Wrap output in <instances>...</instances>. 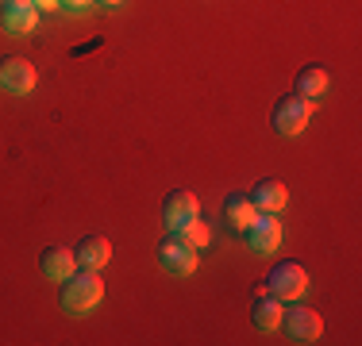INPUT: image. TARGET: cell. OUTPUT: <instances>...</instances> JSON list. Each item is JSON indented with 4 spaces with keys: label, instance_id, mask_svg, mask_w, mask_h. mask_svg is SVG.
<instances>
[{
    "label": "cell",
    "instance_id": "obj_5",
    "mask_svg": "<svg viewBox=\"0 0 362 346\" xmlns=\"http://www.w3.org/2000/svg\"><path fill=\"white\" fill-rule=\"evenodd\" d=\"M281 331L289 335V342H316L320 339V331H324V319L316 316L313 308H305V304H293L281 311Z\"/></svg>",
    "mask_w": 362,
    "mask_h": 346
},
{
    "label": "cell",
    "instance_id": "obj_1",
    "mask_svg": "<svg viewBox=\"0 0 362 346\" xmlns=\"http://www.w3.org/2000/svg\"><path fill=\"white\" fill-rule=\"evenodd\" d=\"M100 297H105V281L97 277V270H81V273H70L62 281V308L74 311V316H85V311H93L100 304Z\"/></svg>",
    "mask_w": 362,
    "mask_h": 346
},
{
    "label": "cell",
    "instance_id": "obj_8",
    "mask_svg": "<svg viewBox=\"0 0 362 346\" xmlns=\"http://www.w3.org/2000/svg\"><path fill=\"white\" fill-rule=\"evenodd\" d=\"M0 23L12 35H31L39 23V8L31 4V0H4V4H0Z\"/></svg>",
    "mask_w": 362,
    "mask_h": 346
},
{
    "label": "cell",
    "instance_id": "obj_16",
    "mask_svg": "<svg viewBox=\"0 0 362 346\" xmlns=\"http://www.w3.org/2000/svg\"><path fill=\"white\" fill-rule=\"evenodd\" d=\"M177 235L185 239L189 246H197V250H204V246H209V242H212V231H209V223H204L201 215H197V220H189L185 227L177 231Z\"/></svg>",
    "mask_w": 362,
    "mask_h": 346
},
{
    "label": "cell",
    "instance_id": "obj_17",
    "mask_svg": "<svg viewBox=\"0 0 362 346\" xmlns=\"http://www.w3.org/2000/svg\"><path fill=\"white\" fill-rule=\"evenodd\" d=\"M58 4H66V8H85V4H93V0H58Z\"/></svg>",
    "mask_w": 362,
    "mask_h": 346
},
{
    "label": "cell",
    "instance_id": "obj_15",
    "mask_svg": "<svg viewBox=\"0 0 362 346\" xmlns=\"http://www.w3.org/2000/svg\"><path fill=\"white\" fill-rule=\"evenodd\" d=\"M327 89V69H320V66H305L297 73V97H305V100H316L320 93Z\"/></svg>",
    "mask_w": 362,
    "mask_h": 346
},
{
    "label": "cell",
    "instance_id": "obj_18",
    "mask_svg": "<svg viewBox=\"0 0 362 346\" xmlns=\"http://www.w3.org/2000/svg\"><path fill=\"white\" fill-rule=\"evenodd\" d=\"M100 8H116V4H124V0H97Z\"/></svg>",
    "mask_w": 362,
    "mask_h": 346
},
{
    "label": "cell",
    "instance_id": "obj_13",
    "mask_svg": "<svg viewBox=\"0 0 362 346\" xmlns=\"http://www.w3.org/2000/svg\"><path fill=\"white\" fill-rule=\"evenodd\" d=\"M39 270L47 273L50 281H66V277L77 270V258H74V250H66V246H47L39 258Z\"/></svg>",
    "mask_w": 362,
    "mask_h": 346
},
{
    "label": "cell",
    "instance_id": "obj_2",
    "mask_svg": "<svg viewBox=\"0 0 362 346\" xmlns=\"http://www.w3.org/2000/svg\"><path fill=\"white\" fill-rule=\"evenodd\" d=\"M197 254H201V250L189 246V242L181 239L177 231H170V235L158 242V250H154L158 266H162L170 277H189V273H193V270H197Z\"/></svg>",
    "mask_w": 362,
    "mask_h": 346
},
{
    "label": "cell",
    "instance_id": "obj_6",
    "mask_svg": "<svg viewBox=\"0 0 362 346\" xmlns=\"http://www.w3.org/2000/svg\"><path fill=\"white\" fill-rule=\"evenodd\" d=\"M39 73L35 66L28 62V58L12 54V58H0V85H4L8 93H20V97H28L31 89H35Z\"/></svg>",
    "mask_w": 362,
    "mask_h": 346
},
{
    "label": "cell",
    "instance_id": "obj_11",
    "mask_svg": "<svg viewBox=\"0 0 362 346\" xmlns=\"http://www.w3.org/2000/svg\"><path fill=\"white\" fill-rule=\"evenodd\" d=\"M286 201H289V193H286V185H281L278 177H262V181L251 189V204L258 208V212L278 215L281 208H286Z\"/></svg>",
    "mask_w": 362,
    "mask_h": 346
},
{
    "label": "cell",
    "instance_id": "obj_4",
    "mask_svg": "<svg viewBox=\"0 0 362 346\" xmlns=\"http://www.w3.org/2000/svg\"><path fill=\"white\" fill-rule=\"evenodd\" d=\"M266 289L281 300H300L308 289V273L300 262H278L270 273H266Z\"/></svg>",
    "mask_w": 362,
    "mask_h": 346
},
{
    "label": "cell",
    "instance_id": "obj_7",
    "mask_svg": "<svg viewBox=\"0 0 362 346\" xmlns=\"http://www.w3.org/2000/svg\"><path fill=\"white\" fill-rule=\"evenodd\" d=\"M201 215V204H197V196L189 193V189H174V193L166 196V204H162V220H166L170 231H181L189 220H197Z\"/></svg>",
    "mask_w": 362,
    "mask_h": 346
},
{
    "label": "cell",
    "instance_id": "obj_14",
    "mask_svg": "<svg viewBox=\"0 0 362 346\" xmlns=\"http://www.w3.org/2000/svg\"><path fill=\"white\" fill-rule=\"evenodd\" d=\"M223 215H228V223L235 231H247L258 220V208L251 204V196H247V193H231L228 201H223Z\"/></svg>",
    "mask_w": 362,
    "mask_h": 346
},
{
    "label": "cell",
    "instance_id": "obj_3",
    "mask_svg": "<svg viewBox=\"0 0 362 346\" xmlns=\"http://www.w3.org/2000/svg\"><path fill=\"white\" fill-rule=\"evenodd\" d=\"M308 119H313V100H305V97H281L278 104H274V116H270V124H274V131L278 135H300L308 127Z\"/></svg>",
    "mask_w": 362,
    "mask_h": 346
},
{
    "label": "cell",
    "instance_id": "obj_10",
    "mask_svg": "<svg viewBox=\"0 0 362 346\" xmlns=\"http://www.w3.org/2000/svg\"><path fill=\"white\" fill-rule=\"evenodd\" d=\"M281 311H286V300L274 297V292L262 285V289L255 292V304H251V319H255V327H258V331H278Z\"/></svg>",
    "mask_w": 362,
    "mask_h": 346
},
{
    "label": "cell",
    "instance_id": "obj_12",
    "mask_svg": "<svg viewBox=\"0 0 362 346\" xmlns=\"http://www.w3.org/2000/svg\"><path fill=\"white\" fill-rule=\"evenodd\" d=\"M74 258H77L81 270H100V266H108V258H112V242L105 235H85L74 246Z\"/></svg>",
    "mask_w": 362,
    "mask_h": 346
},
{
    "label": "cell",
    "instance_id": "obj_9",
    "mask_svg": "<svg viewBox=\"0 0 362 346\" xmlns=\"http://www.w3.org/2000/svg\"><path fill=\"white\" fill-rule=\"evenodd\" d=\"M243 235H247V246H251L255 254H270V250L281 242V223H278V215L258 212V220L243 231Z\"/></svg>",
    "mask_w": 362,
    "mask_h": 346
}]
</instances>
